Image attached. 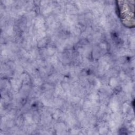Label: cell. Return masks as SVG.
I'll list each match as a JSON object with an SVG mask.
<instances>
[{
  "label": "cell",
  "instance_id": "6da1fadb",
  "mask_svg": "<svg viewBox=\"0 0 135 135\" xmlns=\"http://www.w3.org/2000/svg\"><path fill=\"white\" fill-rule=\"evenodd\" d=\"M118 14L122 23L126 26L133 27L134 20V2L117 1Z\"/></svg>",
  "mask_w": 135,
  "mask_h": 135
}]
</instances>
